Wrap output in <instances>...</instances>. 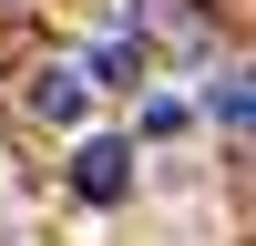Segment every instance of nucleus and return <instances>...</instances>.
Here are the masks:
<instances>
[{"label":"nucleus","mask_w":256,"mask_h":246,"mask_svg":"<svg viewBox=\"0 0 256 246\" xmlns=\"http://www.w3.org/2000/svg\"><path fill=\"white\" fill-rule=\"evenodd\" d=\"M72 184H82L92 205H113L123 184H134V144H123V134H92V144H72Z\"/></svg>","instance_id":"1"},{"label":"nucleus","mask_w":256,"mask_h":246,"mask_svg":"<svg viewBox=\"0 0 256 246\" xmlns=\"http://www.w3.org/2000/svg\"><path fill=\"white\" fill-rule=\"evenodd\" d=\"M31 113L41 123H82L92 113V72H82V62H41L31 72Z\"/></svg>","instance_id":"2"},{"label":"nucleus","mask_w":256,"mask_h":246,"mask_svg":"<svg viewBox=\"0 0 256 246\" xmlns=\"http://www.w3.org/2000/svg\"><path fill=\"white\" fill-rule=\"evenodd\" d=\"M184 123H195V113H184V92H154V102H144V134H184Z\"/></svg>","instance_id":"3"},{"label":"nucleus","mask_w":256,"mask_h":246,"mask_svg":"<svg viewBox=\"0 0 256 246\" xmlns=\"http://www.w3.org/2000/svg\"><path fill=\"white\" fill-rule=\"evenodd\" d=\"M226 113H236V123H256V72L236 82V92H226Z\"/></svg>","instance_id":"4"}]
</instances>
